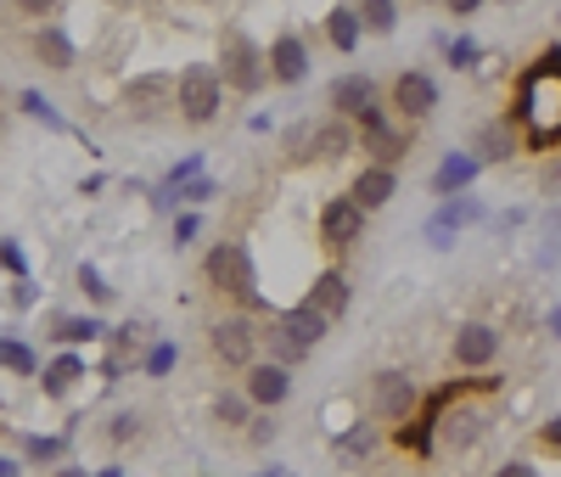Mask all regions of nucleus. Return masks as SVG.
<instances>
[{
  "label": "nucleus",
  "instance_id": "1",
  "mask_svg": "<svg viewBox=\"0 0 561 477\" xmlns=\"http://www.w3.org/2000/svg\"><path fill=\"white\" fill-rule=\"evenodd\" d=\"M517 118L534 129V147H561V45H545L539 68L523 79Z\"/></svg>",
  "mask_w": 561,
  "mask_h": 477
},
{
  "label": "nucleus",
  "instance_id": "2",
  "mask_svg": "<svg viewBox=\"0 0 561 477\" xmlns=\"http://www.w3.org/2000/svg\"><path fill=\"white\" fill-rule=\"evenodd\" d=\"M203 275H208L214 293H225L230 304H242V309H259L264 304V293H259V259H253L248 242H237V236H225V242L208 248Z\"/></svg>",
  "mask_w": 561,
  "mask_h": 477
},
{
  "label": "nucleus",
  "instance_id": "3",
  "mask_svg": "<svg viewBox=\"0 0 561 477\" xmlns=\"http://www.w3.org/2000/svg\"><path fill=\"white\" fill-rule=\"evenodd\" d=\"M219 79L225 90H237V95H259L270 84V68H264V45L248 34V29H225L219 34Z\"/></svg>",
  "mask_w": 561,
  "mask_h": 477
},
{
  "label": "nucleus",
  "instance_id": "4",
  "mask_svg": "<svg viewBox=\"0 0 561 477\" xmlns=\"http://www.w3.org/2000/svg\"><path fill=\"white\" fill-rule=\"evenodd\" d=\"M219 107H225V79H219V68L214 63H185L180 73H174V113L185 118V124H214L219 118Z\"/></svg>",
  "mask_w": 561,
  "mask_h": 477
},
{
  "label": "nucleus",
  "instance_id": "5",
  "mask_svg": "<svg viewBox=\"0 0 561 477\" xmlns=\"http://www.w3.org/2000/svg\"><path fill=\"white\" fill-rule=\"evenodd\" d=\"M208 349H214L219 365L248 371V365L259 360V320H253V309H230V315H219V320L208 326Z\"/></svg>",
  "mask_w": 561,
  "mask_h": 477
},
{
  "label": "nucleus",
  "instance_id": "6",
  "mask_svg": "<svg viewBox=\"0 0 561 477\" xmlns=\"http://www.w3.org/2000/svg\"><path fill=\"white\" fill-rule=\"evenodd\" d=\"M415 410H421V388L410 371L388 365L370 376V416H377V427H404V421H415Z\"/></svg>",
  "mask_w": 561,
  "mask_h": 477
},
{
  "label": "nucleus",
  "instance_id": "7",
  "mask_svg": "<svg viewBox=\"0 0 561 477\" xmlns=\"http://www.w3.org/2000/svg\"><path fill=\"white\" fill-rule=\"evenodd\" d=\"M354 129H359V152H370V163L399 169V163L410 158V140H415V129H410L404 118L377 113V118H365V124H354Z\"/></svg>",
  "mask_w": 561,
  "mask_h": 477
},
{
  "label": "nucleus",
  "instance_id": "8",
  "mask_svg": "<svg viewBox=\"0 0 561 477\" xmlns=\"http://www.w3.org/2000/svg\"><path fill=\"white\" fill-rule=\"evenodd\" d=\"M325 107H332L337 118H348V124H365V118L388 113V102L377 95V79L370 73H337L332 84H325Z\"/></svg>",
  "mask_w": 561,
  "mask_h": 477
},
{
  "label": "nucleus",
  "instance_id": "9",
  "mask_svg": "<svg viewBox=\"0 0 561 477\" xmlns=\"http://www.w3.org/2000/svg\"><path fill=\"white\" fill-rule=\"evenodd\" d=\"M388 107H393V118H404V124L433 118V107H438V79H433L427 68H404V73H393V84H388Z\"/></svg>",
  "mask_w": 561,
  "mask_h": 477
},
{
  "label": "nucleus",
  "instance_id": "10",
  "mask_svg": "<svg viewBox=\"0 0 561 477\" xmlns=\"http://www.w3.org/2000/svg\"><path fill=\"white\" fill-rule=\"evenodd\" d=\"M365 208L354 203V197H332L320 208V219H314V230H320V248L325 253H348V248H359V236H365Z\"/></svg>",
  "mask_w": 561,
  "mask_h": 477
},
{
  "label": "nucleus",
  "instance_id": "11",
  "mask_svg": "<svg viewBox=\"0 0 561 477\" xmlns=\"http://www.w3.org/2000/svg\"><path fill=\"white\" fill-rule=\"evenodd\" d=\"M489 219V208L478 203V197H438V208H433V219H427V248H455V236L466 230V225H483Z\"/></svg>",
  "mask_w": 561,
  "mask_h": 477
},
{
  "label": "nucleus",
  "instance_id": "12",
  "mask_svg": "<svg viewBox=\"0 0 561 477\" xmlns=\"http://www.w3.org/2000/svg\"><path fill=\"white\" fill-rule=\"evenodd\" d=\"M500 326L494 320H466L460 331H455V343H449V360L460 365V371H489L494 360H500Z\"/></svg>",
  "mask_w": 561,
  "mask_h": 477
},
{
  "label": "nucleus",
  "instance_id": "13",
  "mask_svg": "<svg viewBox=\"0 0 561 477\" xmlns=\"http://www.w3.org/2000/svg\"><path fill=\"white\" fill-rule=\"evenodd\" d=\"M309 63H314V57H309V39H304V34H293V29H287V34H275V39L264 45L270 84H287V90H293V84H304V79H309Z\"/></svg>",
  "mask_w": 561,
  "mask_h": 477
},
{
  "label": "nucleus",
  "instance_id": "14",
  "mask_svg": "<svg viewBox=\"0 0 561 477\" xmlns=\"http://www.w3.org/2000/svg\"><path fill=\"white\" fill-rule=\"evenodd\" d=\"M124 107H129V118H163V113H174V73H135V79H124Z\"/></svg>",
  "mask_w": 561,
  "mask_h": 477
},
{
  "label": "nucleus",
  "instance_id": "15",
  "mask_svg": "<svg viewBox=\"0 0 561 477\" xmlns=\"http://www.w3.org/2000/svg\"><path fill=\"white\" fill-rule=\"evenodd\" d=\"M242 394L253 399V410H280V405L293 399V371L259 354V360L242 371Z\"/></svg>",
  "mask_w": 561,
  "mask_h": 477
},
{
  "label": "nucleus",
  "instance_id": "16",
  "mask_svg": "<svg viewBox=\"0 0 561 477\" xmlns=\"http://www.w3.org/2000/svg\"><path fill=\"white\" fill-rule=\"evenodd\" d=\"M28 57H34L39 68H51V73H68V68H79V39H73L57 18H51V23H34Z\"/></svg>",
  "mask_w": 561,
  "mask_h": 477
},
{
  "label": "nucleus",
  "instance_id": "17",
  "mask_svg": "<svg viewBox=\"0 0 561 477\" xmlns=\"http://www.w3.org/2000/svg\"><path fill=\"white\" fill-rule=\"evenodd\" d=\"M304 304H309V309H320L325 320L337 326V320L348 315V304H354V281H348V270H337V264H332V270H320V275L309 281Z\"/></svg>",
  "mask_w": 561,
  "mask_h": 477
},
{
  "label": "nucleus",
  "instance_id": "18",
  "mask_svg": "<svg viewBox=\"0 0 561 477\" xmlns=\"http://www.w3.org/2000/svg\"><path fill=\"white\" fill-rule=\"evenodd\" d=\"M523 152V135H517V124L511 118H483L478 129H472V158L489 169V163H511Z\"/></svg>",
  "mask_w": 561,
  "mask_h": 477
},
{
  "label": "nucleus",
  "instance_id": "19",
  "mask_svg": "<svg viewBox=\"0 0 561 477\" xmlns=\"http://www.w3.org/2000/svg\"><path fill=\"white\" fill-rule=\"evenodd\" d=\"M45 338L51 343H62V349H96V343H107V326H102V315H62V309H51L45 315Z\"/></svg>",
  "mask_w": 561,
  "mask_h": 477
},
{
  "label": "nucleus",
  "instance_id": "20",
  "mask_svg": "<svg viewBox=\"0 0 561 477\" xmlns=\"http://www.w3.org/2000/svg\"><path fill=\"white\" fill-rule=\"evenodd\" d=\"M84 376H90V360L79 349H62V354H51V360L39 365V394L45 399H68Z\"/></svg>",
  "mask_w": 561,
  "mask_h": 477
},
{
  "label": "nucleus",
  "instance_id": "21",
  "mask_svg": "<svg viewBox=\"0 0 561 477\" xmlns=\"http://www.w3.org/2000/svg\"><path fill=\"white\" fill-rule=\"evenodd\" d=\"M348 197L365 208V214H377V208H388L393 197H399V169H382V163H365L359 174H354V185H348Z\"/></svg>",
  "mask_w": 561,
  "mask_h": 477
},
{
  "label": "nucleus",
  "instance_id": "22",
  "mask_svg": "<svg viewBox=\"0 0 561 477\" xmlns=\"http://www.w3.org/2000/svg\"><path fill=\"white\" fill-rule=\"evenodd\" d=\"M348 152H359V129L337 113L314 118V163H343Z\"/></svg>",
  "mask_w": 561,
  "mask_h": 477
},
{
  "label": "nucleus",
  "instance_id": "23",
  "mask_svg": "<svg viewBox=\"0 0 561 477\" xmlns=\"http://www.w3.org/2000/svg\"><path fill=\"white\" fill-rule=\"evenodd\" d=\"M275 320H280V331H287V338H293L298 349H309V354H314V349H320L325 338H332V320H325L320 309H309V304H293V309H280Z\"/></svg>",
  "mask_w": 561,
  "mask_h": 477
},
{
  "label": "nucleus",
  "instance_id": "24",
  "mask_svg": "<svg viewBox=\"0 0 561 477\" xmlns=\"http://www.w3.org/2000/svg\"><path fill=\"white\" fill-rule=\"evenodd\" d=\"M73 433H79L73 421L62 427V433H23V444H18L23 466H62L68 450H73Z\"/></svg>",
  "mask_w": 561,
  "mask_h": 477
},
{
  "label": "nucleus",
  "instance_id": "25",
  "mask_svg": "<svg viewBox=\"0 0 561 477\" xmlns=\"http://www.w3.org/2000/svg\"><path fill=\"white\" fill-rule=\"evenodd\" d=\"M478 174H483V163L472 152H444V163L433 169V197H460V191H472Z\"/></svg>",
  "mask_w": 561,
  "mask_h": 477
},
{
  "label": "nucleus",
  "instance_id": "26",
  "mask_svg": "<svg viewBox=\"0 0 561 477\" xmlns=\"http://www.w3.org/2000/svg\"><path fill=\"white\" fill-rule=\"evenodd\" d=\"M325 39H332V52H343V57H354V52H359L365 29H359V12H354V0H337V7L325 12Z\"/></svg>",
  "mask_w": 561,
  "mask_h": 477
},
{
  "label": "nucleus",
  "instance_id": "27",
  "mask_svg": "<svg viewBox=\"0 0 561 477\" xmlns=\"http://www.w3.org/2000/svg\"><path fill=\"white\" fill-rule=\"evenodd\" d=\"M259 354L264 360H275V365H287V371H298L304 360H309V349H298L287 331H280V320L270 315V320H259Z\"/></svg>",
  "mask_w": 561,
  "mask_h": 477
},
{
  "label": "nucleus",
  "instance_id": "28",
  "mask_svg": "<svg viewBox=\"0 0 561 477\" xmlns=\"http://www.w3.org/2000/svg\"><path fill=\"white\" fill-rule=\"evenodd\" d=\"M370 450H377V421H354V427H343V433L332 439L337 466H359V461H370Z\"/></svg>",
  "mask_w": 561,
  "mask_h": 477
},
{
  "label": "nucleus",
  "instance_id": "29",
  "mask_svg": "<svg viewBox=\"0 0 561 477\" xmlns=\"http://www.w3.org/2000/svg\"><path fill=\"white\" fill-rule=\"evenodd\" d=\"M280 163H287V169L314 163V118H298V124L280 129Z\"/></svg>",
  "mask_w": 561,
  "mask_h": 477
},
{
  "label": "nucleus",
  "instance_id": "30",
  "mask_svg": "<svg viewBox=\"0 0 561 477\" xmlns=\"http://www.w3.org/2000/svg\"><path fill=\"white\" fill-rule=\"evenodd\" d=\"M214 421L225 427V433H248V421H253V399L242 388H225L214 399Z\"/></svg>",
  "mask_w": 561,
  "mask_h": 477
},
{
  "label": "nucleus",
  "instance_id": "31",
  "mask_svg": "<svg viewBox=\"0 0 561 477\" xmlns=\"http://www.w3.org/2000/svg\"><path fill=\"white\" fill-rule=\"evenodd\" d=\"M354 12H359V29L377 39H388L399 29V0H354Z\"/></svg>",
  "mask_w": 561,
  "mask_h": 477
},
{
  "label": "nucleus",
  "instance_id": "32",
  "mask_svg": "<svg viewBox=\"0 0 561 477\" xmlns=\"http://www.w3.org/2000/svg\"><path fill=\"white\" fill-rule=\"evenodd\" d=\"M73 286L90 298V309H107V304L118 298V286H113V281H107L96 264H79V270H73Z\"/></svg>",
  "mask_w": 561,
  "mask_h": 477
},
{
  "label": "nucleus",
  "instance_id": "33",
  "mask_svg": "<svg viewBox=\"0 0 561 477\" xmlns=\"http://www.w3.org/2000/svg\"><path fill=\"white\" fill-rule=\"evenodd\" d=\"M0 371L7 376H39V354L23 338H0Z\"/></svg>",
  "mask_w": 561,
  "mask_h": 477
},
{
  "label": "nucleus",
  "instance_id": "34",
  "mask_svg": "<svg viewBox=\"0 0 561 477\" xmlns=\"http://www.w3.org/2000/svg\"><path fill=\"white\" fill-rule=\"evenodd\" d=\"M438 52L449 57L455 73H472V68L483 63V45H478V39H449V34H438Z\"/></svg>",
  "mask_w": 561,
  "mask_h": 477
},
{
  "label": "nucleus",
  "instance_id": "35",
  "mask_svg": "<svg viewBox=\"0 0 561 477\" xmlns=\"http://www.w3.org/2000/svg\"><path fill=\"white\" fill-rule=\"evenodd\" d=\"M107 439H113L118 450L140 444V439H147V416H140V410H118V416L107 421Z\"/></svg>",
  "mask_w": 561,
  "mask_h": 477
},
{
  "label": "nucleus",
  "instance_id": "36",
  "mask_svg": "<svg viewBox=\"0 0 561 477\" xmlns=\"http://www.w3.org/2000/svg\"><path fill=\"white\" fill-rule=\"evenodd\" d=\"M214 197H219V180H214V174H197V180H185V185L174 191L180 208H203V203H214Z\"/></svg>",
  "mask_w": 561,
  "mask_h": 477
},
{
  "label": "nucleus",
  "instance_id": "37",
  "mask_svg": "<svg viewBox=\"0 0 561 477\" xmlns=\"http://www.w3.org/2000/svg\"><path fill=\"white\" fill-rule=\"evenodd\" d=\"M253 450H270L275 439H280V421H275V410H253V421H248V433H242Z\"/></svg>",
  "mask_w": 561,
  "mask_h": 477
},
{
  "label": "nucleus",
  "instance_id": "38",
  "mask_svg": "<svg viewBox=\"0 0 561 477\" xmlns=\"http://www.w3.org/2000/svg\"><path fill=\"white\" fill-rule=\"evenodd\" d=\"M18 107H23L28 118H39V124H51V129H68V118H62V113H57L51 102H45L39 90H23V95H18Z\"/></svg>",
  "mask_w": 561,
  "mask_h": 477
},
{
  "label": "nucleus",
  "instance_id": "39",
  "mask_svg": "<svg viewBox=\"0 0 561 477\" xmlns=\"http://www.w3.org/2000/svg\"><path fill=\"white\" fill-rule=\"evenodd\" d=\"M174 360H180V349L163 338V343H152L147 354H140V376H169V371H174Z\"/></svg>",
  "mask_w": 561,
  "mask_h": 477
},
{
  "label": "nucleus",
  "instance_id": "40",
  "mask_svg": "<svg viewBox=\"0 0 561 477\" xmlns=\"http://www.w3.org/2000/svg\"><path fill=\"white\" fill-rule=\"evenodd\" d=\"M197 236H203V219H197V208H174V230H169V242L185 253V248L197 242Z\"/></svg>",
  "mask_w": 561,
  "mask_h": 477
},
{
  "label": "nucleus",
  "instance_id": "41",
  "mask_svg": "<svg viewBox=\"0 0 561 477\" xmlns=\"http://www.w3.org/2000/svg\"><path fill=\"white\" fill-rule=\"evenodd\" d=\"M0 270H7L12 281H23V275H28V253H23L18 236H0Z\"/></svg>",
  "mask_w": 561,
  "mask_h": 477
},
{
  "label": "nucleus",
  "instance_id": "42",
  "mask_svg": "<svg viewBox=\"0 0 561 477\" xmlns=\"http://www.w3.org/2000/svg\"><path fill=\"white\" fill-rule=\"evenodd\" d=\"M320 416H325V433H332V439L343 433V427H354V421H359V410H354L348 399H332V405H325Z\"/></svg>",
  "mask_w": 561,
  "mask_h": 477
},
{
  "label": "nucleus",
  "instance_id": "43",
  "mask_svg": "<svg viewBox=\"0 0 561 477\" xmlns=\"http://www.w3.org/2000/svg\"><path fill=\"white\" fill-rule=\"evenodd\" d=\"M197 174H203V152H192V158H180V163H174V169H169V174H163L158 185H169V191H180L185 180H197Z\"/></svg>",
  "mask_w": 561,
  "mask_h": 477
},
{
  "label": "nucleus",
  "instance_id": "44",
  "mask_svg": "<svg viewBox=\"0 0 561 477\" xmlns=\"http://www.w3.org/2000/svg\"><path fill=\"white\" fill-rule=\"evenodd\" d=\"M7 304H12L18 315H28V309L39 304V286H34L28 275H23V281H12V286H7Z\"/></svg>",
  "mask_w": 561,
  "mask_h": 477
},
{
  "label": "nucleus",
  "instance_id": "45",
  "mask_svg": "<svg viewBox=\"0 0 561 477\" xmlns=\"http://www.w3.org/2000/svg\"><path fill=\"white\" fill-rule=\"evenodd\" d=\"M12 7H18V18H28V23H51L62 0H12Z\"/></svg>",
  "mask_w": 561,
  "mask_h": 477
},
{
  "label": "nucleus",
  "instance_id": "46",
  "mask_svg": "<svg viewBox=\"0 0 561 477\" xmlns=\"http://www.w3.org/2000/svg\"><path fill=\"white\" fill-rule=\"evenodd\" d=\"M539 236H545V259H556L561 253V208L539 219Z\"/></svg>",
  "mask_w": 561,
  "mask_h": 477
},
{
  "label": "nucleus",
  "instance_id": "47",
  "mask_svg": "<svg viewBox=\"0 0 561 477\" xmlns=\"http://www.w3.org/2000/svg\"><path fill=\"white\" fill-rule=\"evenodd\" d=\"M483 7H489V0H444V12H449V18H478Z\"/></svg>",
  "mask_w": 561,
  "mask_h": 477
},
{
  "label": "nucleus",
  "instance_id": "48",
  "mask_svg": "<svg viewBox=\"0 0 561 477\" xmlns=\"http://www.w3.org/2000/svg\"><path fill=\"white\" fill-rule=\"evenodd\" d=\"M494 477H539V466L534 461H505V466H494Z\"/></svg>",
  "mask_w": 561,
  "mask_h": 477
},
{
  "label": "nucleus",
  "instance_id": "49",
  "mask_svg": "<svg viewBox=\"0 0 561 477\" xmlns=\"http://www.w3.org/2000/svg\"><path fill=\"white\" fill-rule=\"evenodd\" d=\"M539 439H545L550 450H561V416H550V421H539Z\"/></svg>",
  "mask_w": 561,
  "mask_h": 477
},
{
  "label": "nucleus",
  "instance_id": "50",
  "mask_svg": "<svg viewBox=\"0 0 561 477\" xmlns=\"http://www.w3.org/2000/svg\"><path fill=\"white\" fill-rule=\"evenodd\" d=\"M0 477H23V455H0Z\"/></svg>",
  "mask_w": 561,
  "mask_h": 477
},
{
  "label": "nucleus",
  "instance_id": "51",
  "mask_svg": "<svg viewBox=\"0 0 561 477\" xmlns=\"http://www.w3.org/2000/svg\"><path fill=\"white\" fill-rule=\"evenodd\" d=\"M545 331H550V338H561V304H556V309L545 315Z\"/></svg>",
  "mask_w": 561,
  "mask_h": 477
},
{
  "label": "nucleus",
  "instance_id": "52",
  "mask_svg": "<svg viewBox=\"0 0 561 477\" xmlns=\"http://www.w3.org/2000/svg\"><path fill=\"white\" fill-rule=\"evenodd\" d=\"M51 477H90V472H84V466H73V461H62V466H57Z\"/></svg>",
  "mask_w": 561,
  "mask_h": 477
},
{
  "label": "nucleus",
  "instance_id": "53",
  "mask_svg": "<svg viewBox=\"0 0 561 477\" xmlns=\"http://www.w3.org/2000/svg\"><path fill=\"white\" fill-rule=\"evenodd\" d=\"M96 477H124V466H102V472H96Z\"/></svg>",
  "mask_w": 561,
  "mask_h": 477
},
{
  "label": "nucleus",
  "instance_id": "54",
  "mask_svg": "<svg viewBox=\"0 0 561 477\" xmlns=\"http://www.w3.org/2000/svg\"><path fill=\"white\" fill-rule=\"evenodd\" d=\"M253 477H293V472H275V466H270V472H253Z\"/></svg>",
  "mask_w": 561,
  "mask_h": 477
},
{
  "label": "nucleus",
  "instance_id": "55",
  "mask_svg": "<svg viewBox=\"0 0 561 477\" xmlns=\"http://www.w3.org/2000/svg\"><path fill=\"white\" fill-rule=\"evenodd\" d=\"M415 7H444V0H415Z\"/></svg>",
  "mask_w": 561,
  "mask_h": 477
},
{
  "label": "nucleus",
  "instance_id": "56",
  "mask_svg": "<svg viewBox=\"0 0 561 477\" xmlns=\"http://www.w3.org/2000/svg\"><path fill=\"white\" fill-rule=\"evenodd\" d=\"M118 7H135V0H118Z\"/></svg>",
  "mask_w": 561,
  "mask_h": 477
},
{
  "label": "nucleus",
  "instance_id": "57",
  "mask_svg": "<svg viewBox=\"0 0 561 477\" xmlns=\"http://www.w3.org/2000/svg\"><path fill=\"white\" fill-rule=\"evenodd\" d=\"M203 7H214V0H203Z\"/></svg>",
  "mask_w": 561,
  "mask_h": 477
}]
</instances>
